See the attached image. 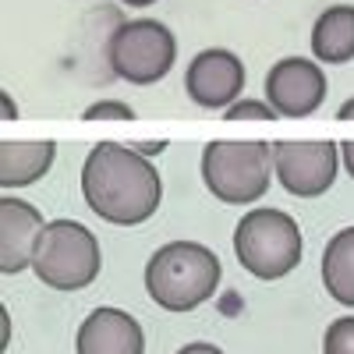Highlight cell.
I'll list each match as a JSON object with an SVG mask.
<instances>
[{
  "mask_svg": "<svg viewBox=\"0 0 354 354\" xmlns=\"http://www.w3.org/2000/svg\"><path fill=\"white\" fill-rule=\"evenodd\" d=\"M82 198L103 223L138 227L156 216L163 202V177L135 145L100 142L82 163Z\"/></svg>",
  "mask_w": 354,
  "mask_h": 354,
  "instance_id": "1",
  "label": "cell"
},
{
  "mask_svg": "<svg viewBox=\"0 0 354 354\" xmlns=\"http://www.w3.org/2000/svg\"><path fill=\"white\" fill-rule=\"evenodd\" d=\"M223 277L220 255L202 241H167L145 262V294L163 312H195L216 294Z\"/></svg>",
  "mask_w": 354,
  "mask_h": 354,
  "instance_id": "2",
  "label": "cell"
},
{
  "mask_svg": "<svg viewBox=\"0 0 354 354\" xmlns=\"http://www.w3.org/2000/svg\"><path fill=\"white\" fill-rule=\"evenodd\" d=\"M198 170H202V185L223 205H255L259 198H266L277 177L273 142H262V138L205 142Z\"/></svg>",
  "mask_w": 354,
  "mask_h": 354,
  "instance_id": "3",
  "label": "cell"
},
{
  "mask_svg": "<svg viewBox=\"0 0 354 354\" xmlns=\"http://www.w3.org/2000/svg\"><path fill=\"white\" fill-rule=\"evenodd\" d=\"M230 245L241 270L262 283L283 280L287 273L298 270V262L305 255V238H301L298 220L283 209H273V205L248 209L234 227Z\"/></svg>",
  "mask_w": 354,
  "mask_h": 354,
  "instance_id": "4",
  "label": "cell"
},
{
  "mask_svg": "<svg viewBox=\"0 0 354 354\" xmlns=\"http://www.w3.org/2000/svg\"><path fill=\"white\" fill-rule=\"evenodd\" d=\"M103 270V252L96 234L78 220H50L39 234L32 255V273L50 290H85Z\"/></svg>",
  "mask_w": 354,
  "mask_h": 354,
  "instance_id": "5",
  "label": "cell"
},
{
  "mask_svg": "<svg viewBox=\"0 0 354 354\" xmlns=\"http://www.w3.org/2000/svg\"><path fill=\"white\" fill-rule=\"evenodd\" d=\"M110 71L128 85H156L177 61V36L156 18H131L110 32Z\"/></svg>",
  "mask_w": 354,
  "mask_h": 354,
  "instance_id": "6",
  "label": "cell"
},
{
  "mask_svg": "<svg viewBox=\"0 0 354 354\" xmlns=\"http://www.w3.org/2000/svg\"><path fill=\"white\" fill-rule=\"evenodd\" d=\"M277 181L294 198H319L326 195L344 167L340 145L326 138H280L273 142Z\"/></svg>",
  "mask_w": 354,
  "mask_h": 354,
  "instance_id": "7",
  "label": "cell"
},
{
  "mask_svg": "<svg viewBox=\"0 0 354 354\" xmlns=\"http://www.w3.org/2000/svg\"><path fill=\"white\" fill-rule=\"evenodd\" d=\"M266 100L273 103L280 117H312L326 103L330 82L326 71L315 57H280V61L266 71Z\"/></svg>",
  "mask_w": 354,
  "mask_h": 354,
  "instance_id": "8",
  "label": "cell"
},
{
  "mask_svg": "<svg viewBox=\"0 0 354 354\" xmlns=\"http://www.w3.org/2000/svg\"><path fill=\"white\" fill-rule=\"evenodd\" d=\"M245 78L248 71L238 53L223 46H209L192 57V64L185 71V93L202 110H227L241 100Z\"/></svg>",
  "mask_w": 354,
  "mask_h": 354,
  "instance_id": "9",
  "label": "cell"
},
{
  "mask_svg": "<svg viewBox=\"0 0 354 354\" xmlns=\"http://www.w3.org/2000/svg\"><path fill=\"white\" fill-rule=\"evenodd\" d=\"M46 223L50 220H43V213L32 202H25L11 192L0 195V273L18 277L32 270V255Z\"/></svg>",
  "mask_w": 354,
  "mask_h": 354,
  "instance_id": "10",
  "label": "cell"
},
{
  "mask_svg": "<svg viewBox=\"0 0 354 354\" xmlns=\"http://www.w3.org/2000/svg\"><path fill=\"white\" fill-rule=\"evenodd\" d=\"M75 351L78 354H145V333L131 312L103 305L82 319Z\"/></svg>",
  "mask_w": 354,
  "mask_h": 354,
  "instance_id": "11",
  "label": "cell"
},
{
  "mask_svg": "<svg viewBox=\"0 0 354 354\" xmlns=\"http://www.w3.org/2000/svg\"><path fill=\"white\" fill-rule=\"evenodd\" d=\"M57 160V142L50 138H4L0 142V188L18 192L43 181Z\"/></svg>",
  "mask_w": 354,
  "mask_h": 354,
  "instance_id": "12",
  "label": "cell"
},
{
  "mask_svg": "<svg viewBox=\"0 0 354 354\" xmlns=\"http://www.w3.org/2000/svg\"><path fill=\"white\" fill-rule=\"evenodd\" d=\"M312 57L319 64L354 61V4H333L312 25Z\"/></svg>",
  "mask_w": 354,
  "mask_h": 354,
  "instance_id": "13",
  "label": "cell"
},
{
  "mask_svg": "<svg viewBox=\"0 0 354 354\" xmlns=\"http://www.w3.org/2000/svg\"><path fill=\"white\" fill-rule=\"evenodd\" d=\"M319 270H322V287H326L330 298L344 308H354V227L337 230L326 241Z\"/></svg>",
  "mask_w": 354,
  "mask_h": 354,
  "instance_id": "14",
  "label": "cell"
},
{
  "mask_svg": "<svg viewBox=\"0 0 354 354\" xmlns=\"http://www.w3.org/2000/svg\"><path fill=\"white\" fill-rule=\"evenodd\" d=\"M322 354H354V315H340L326 326Z\"/></svg>",
  "mask_w": 354,
  "mask_h": 354,
  "instance_id": "15",
  "label": "cell"
},
{
  "mask_svg": "<svg viewBox=\"0 0 354 354\" xmlns=\"http://www.w3.org/2000/svg\"><path fill=\"white\" fill-rule=\"evenodd\" d=\"M223 117H227V121H277L280 113L273 110L270 100H248V96H241L234 106L223 110Z\"/></svg>",
  "mask_w": 354,
  "mask_h": 354,
  "instance_id": "16",
  "label": "cell"
},
{
  "mask_svg": "<svg viewBox=\"0 0 354 354\" xmlns=\"http://www.w3.org/2000/svg\"><path fill=\"white\" fill-rule=\"evenodd\" d=\"M131 117H135V106L124 100H96L85 106L82 121H131Z\"/></svg>",
  "mask_w": 354,
  "mask_h": 354,
  "instance_id": "17",
  "label": "cell"
},
{
  "mask_svg": "<svg viewBox=\"0 0 354 354\" xmlns=\"http://www.w3.org/2000/svg\"><path fill=\"white\" fill-rule=\"evenodd\" d=\"M340 160H344V170H347V177L354 181V138L340 142Z\"/></svg>",
  "mask_w": 354,
  "mask_h": 354,
  "instance_id": "18",
  "label": "cell"
},
{
  "mask_svg": "<svg viewBox=\"0 0 354 354\" xmlns=\"http://www.w3.org/2000/svg\"><path fill=\"white\" fill-rule=\"evenodd\" d=\"M177 354H223L216 344H205V340H195V344H185Z\"/></svg>",
  "mask_w": 354,
  "mask_h": 354,
  "instance_id": "19",
  "label": "cell"
},
{
  "mask_svg": "<svg viewBox=\"0 0 354 354\" xmlns=\"http://www.w3.org/2000/svg\"><path fill=\"white\" fill-rule=\"evenodd\" d=\"M337 117H340V121H354V96L340 103V110H337Z\"/></svg>",
  "mask_w": 354,
  "mask_h": 354,
  "instance_id": "20",
  "label": "cell"
},
{
  "mask_svg": "<svg viewBox=\"0 0 354 354\" xmlns=\"http://www.w3.org/2000/svg\"><path fill=\"white\" fill-rule=\"evenodd\" d=\"M128 8H149V4H156V0H124Z\"/></svg>",
  "mask_w": 354,
  "mask_h": 354,
  "instance_id": "21",
  "label": "cell"
}]
</instances>
